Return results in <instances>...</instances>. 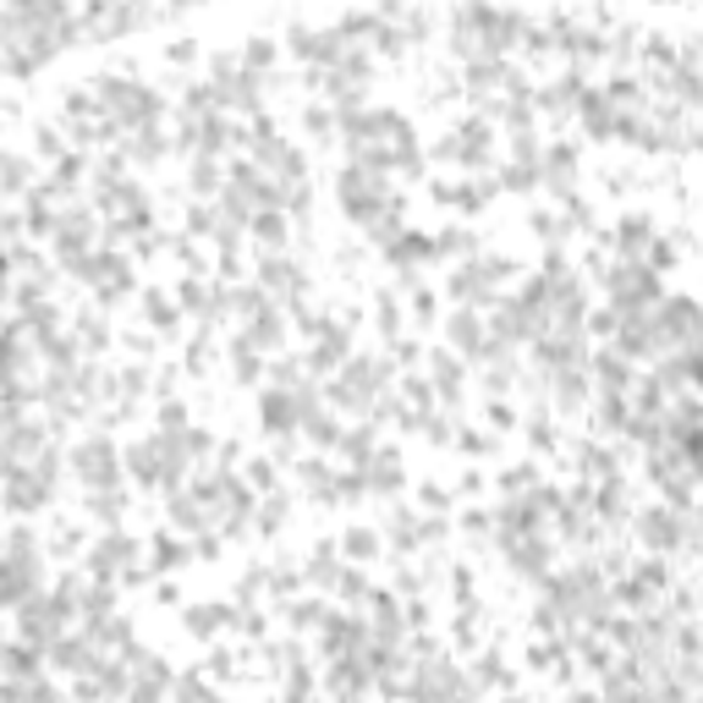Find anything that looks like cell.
Here are the masks:
<instances>
[{
    "mask_svg": "<svg viewBox=\"0 0 703 703\" xmlns=\"http://www.w3.org/2000/svg\"><path fill=\"white\" fill-rule=\"evenodd\" d=\"M72 467H77V478H83L89 489H116V484H122V456H116V445H111L105 434H89V440L72 451Z\"/></svg>",
    "mask_w": 703,
    "mask_h": 703,
    "instance_id": "cell-1",
    "label": "cell"
},
{
    "mask_svg": "<svg viewBox=\"0 0 703 703\" xmlns=\"http://www.w3.org/2000/svg\"><path fill=\"white\" fill-rule=\"evenodd\" d=\"M638 539H643L654 556H671V550H682V545H699L693 528H688V517H682L676 506H654V511H643V517H638Z\"/></svg>",
    "mask_w": 703,
    "mask_h": 703,
    "instance_id": "cell-2",
    "label": "cell"
},
{
    "mask_svg": "<svg viewBox=\"0 0 703 703\" xmlns=\"http://www.w3.org/2000/svg\"><path fill=\"white\" fill-rule=\"evenodd\" d=\"M226 621H231V610H215V604H204V610H193V616H187V627H193L198 638H215Z\"/></svg>",
    "mask_w": 703,
    "mask_h": 703,
    "instance_id": "cell-3",
    "label": "cell"
},
{
    "mask_svg": "<svg viewBox=\"0 0 703 703\" xmlns=\"http://www.w3.org/2000/svg\"><path fill=\"white\" fill-rule=\"evenodd\" d=\"M341 550H347V556H352V561H369V556H374V550H380V539H374V534H369V528H352V534H347V539H341Z\"/></svg>",
    "mask_w": 703,
    "mask_h": 703,
    "instance_id": "cell-4",
    "label": "cell"
}]
</instances>
